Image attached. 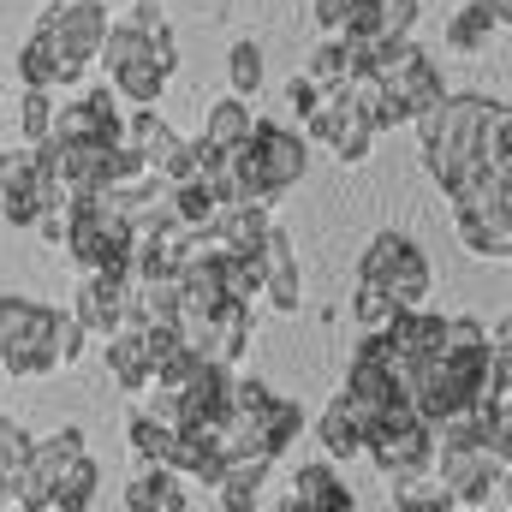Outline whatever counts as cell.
<instances>
[{"label": "cell", "instance_id": "6da1fadb", "mask_svg": "<svg viewBox=\"0 0 512 512\" xmlns=\"http://www.w3.org/2000/svg\"><path fill=\"white\" fill-rule=\"evenodd\" d=\"M102 489V471L96 459L84 453V429L66 423L60 435L48 441H30V465L12 489V507L24 512H84Z\"/></svg>", "mask_w": 512, "mask_h": 512}, {"label": "cell", "instance_id": "7a4b0ae2", "mask_svg": "<svg viewBox=\"0 0 512 512\" xmlns=\"http://www.w3.org/2000/svg\"><path fill=\"white\" fill-rule=\"evenodd\" d=\"M72 197H78V215H72L60 251L78 262V274H126L137 227L120 215V197L114 191H72Z\"/></svg>", "mask_w": 512, "mask_h": 512}, {"label": "cell", "instance_id": "3957f363", "mask_svg": "<svg viewBox=\"0 0 512 512\" xmlns=\"http://www.w3.org/2000/svg\"><path fill=\"white\" fill-rule=\"evenodd\" d=\"M54 304L0 298V376H54Z\"/></svg>", "mask_w": 512, "mask_h": 512}, {"label": "cell", "instance_id": "277c9868", "mask_svg": "<svg viewBox=\"0 0 512 512\" xmlns=\"http://www.w3.org/2000/svg\"><path fill=\"white\" fill-rule=\"evenodd\" d=\"M358 280L387 286L399 304H423L429 298V262L417 251V239H405V233H376L364 262H358Z\"/></svg>", "mask_w": 512, "mask_h": 512}, {"label": "cell", "instance_id": "5b68a950", "mask_svg": "<svg viewBox=\"0 0 512 512\" xmlns=\"http://www.w3.org/2000/svg\"><path fill=\"white\" fill-rule=\"evenodd\" d=\"M507 465L489 447H435V477L453 495V507H489L495 489H507Z\"/></svg>", "mask_w": 512, "mask_h": 512}, {"label": "cell", "instance_id": "8992f818", "mask_svg": "<svg viewBox=\"0 0 512 512\" xmlns=\"http://www.w3.org/2000/svg\"><path fill=\"white\" fill-rule=\"evenodd\" d=\"M245 149L256 155V167H262V185H268L274 197H286V191L304 179V167H310V137H298V131L280 126V120H251Z\"/></svg>", "mask_w": 512, "mask_h": 512}, {"label": "cell", "instance_id": "52a82bcc", "mask_svg": "<svg viewBox=\"0 0 512 512\" xmlns=\"http://www.w3.org/2000/svg\"><path fill=\"white\" fill-rule=\"evenodd\" d=\"M304 137H310V143H328L340 161H364L370 143H376V126L346 102V90H328V96L304 114Z\"/></svg>", "mask_w": 512, "mask_h": 512}, {"label": "cell", "instance_id": "ba28073f", "mask_svg": "<svg viewBox=\"0 0 512 512\" xmlns=\"http://www.w3.org/2000/svg\"><path fill=\"white\" fill-rule=\"evenodd\" d=\"M364 453L376 459V471H382L387 483L417 477V471H435V429L423 417L405 423V429H370L364 435Z\"/></svg>", "mask_w": 512, "mask_h": 512}, {"label": "cell", "instance_id": "9c48e42d", "mask_svg": "<svg viewBox=\"0 0 512 512\" xmlns=\"http://www.w3.org/2000/svg\"><path fill=\"white\" fill-rule=\"evenodd\" d=\"M48 137H60V143H84V137L120 143V137H126V102L114 96V84H102V90H90V96L54 108V131H48Z\"/></svg>", "mask_w": 512, "mask_h": 512}, {"label": "cell", "instance_id": "30bf717a", "mask_svg": "<svg viewBox=\"0 0 512 512\" xmlns=\"http://www.w3.org/2000/svg\"><path fill=\"white\" fill-rule=\"evenodd\" d=\"M108 6L102 0H48V12H42V30L60 42V48H72V54H84V60H96V48H102V36H108Z\"/></svg>", "mask_w": 512, "mask_h": 512}, {"label": "cell", "instance_id": "8fae6325", "mask_svg": "<svg viewBox=\"0 0 512 512\" xmlns=\"http://www.w3.org/2000/svg\"><path fill=\"white\" fill-rule=\"evenodd\" d=\"M84 72H90V60L72 54V48H60L42 24H36V36H30L24 54H18V78H24V90H66V84H78Z\"/></svg>", "mask_w": 512, "mask_h": 512}, {"label": "cell", "instance_id": "7c38bea8", "mask_svg": "<svg viewBox=\"0 0 512 512\" xmlns=\"http://www.w3.org/2000/svg\"><path fill=\"white\" fill-rule=\"evenodd\" d=\"M72 298H78V304H72V316L84 322V334H90V340H102V334H114V328L126 322L131 286H126V274H84Z\"/></svg>", "mask_w": 512, "mask_h": 512}, {"label": "cell", "instance_id": "4fadbf2b", "mask_svg": "<svg viewBox=\"0 0 512 512\" xmlns=\"http://www.w3.org/2000/svg\"><path fill=\"white\" fill-rule=\"evenodd\" d=\"M256 256H262V298L274 304V310H298L304 304V274H298V251H292V239L280 233V227H268L262 233V245H256Z\"/></svg>", "mask_w": 512, "mask_h": 512}, {"label": "cell", "instance_id": "5bb4252c", "mask_svg": "<svg viewBox=\"0 0 512 512\" xmlns=\"http://www.w3.org/2000/svg\"><path fill=\"white\" fill-rule=\"evenodd\" d=\"M251 334H256V310L245 298H221L215 310H209V346H203V358H215V364H239L245 352H251Z\"/></svg>", "mask_w": 512, "mask_h": 512}, {"label": "cell", "instance_id": "9a60e30c", "mask_svg": "<svg viewBox=\"0 0 512 512\" xmlns=\"http://www.w3.org/2000/svg\"><path fill=\"white\" fill-rule=\"evenodd\" d=\"M358 495L340 483L334 465H298L292 477V495H286V512H352Z\"/></svg>", "mask_w": 512, "mask_h": 512}, {"label": "cell", "instance_id": "2e32d148", "mask_svg": "<svg viewBox=\"0 0 512 512\" xmlns=\"http://www.w3.org/2000/svg\"><path fill=\"white\" fill-rule=\"evenodd\" d=\"M316 435H322V453L328 459H358L364 453V435H370V411L352 405L346 393H334L328 411H322V423H316Z\"/></svg>", "mask_w": 512, "mask_h": 512}, {"label": "cell", "instance_id": "e0dca14e", "mask_svg": "<svg viewBox=\"0 0 512 512\" xmlns=\"http://www.w3.org/2000/svg\"><path fill=\"white\" fill-rule=\"evenodd\" d=\"M268 471H274L268 453H233V459L221 465V477H215V501H221L227 512H251L256 501H262Z\"/></svg>", "mask_w": 512, "mask_h": 512}, {"label": "cell", "instance_id": "ac0fdd59", "mask_svg": "<svg viewBox=\"0 0 512 512\" xmlns=\"http://www.w3.org/2000/svg\"><path fill=\"white\" fill-rule=\"evenodd\" d=\"M459 239L471 256H489V262H507L512 256V209H459L453 215Z\"/></svg>", "mask_w": 512, "mask_h": 512}, {"label": "cell", "instance_id": "d6986e66", "mask_svg": "<svg viewBox=\"0 0 512 512\" xmlns=\"http://www.w3.org/2000/svg\"><path fill=\"white\" fill-rule=\"evenodd\" d=\"M108 346V376L126 387V393H149V382H155V370H149V352H143V340H137V322H120L114 334H102Z\"/></svg>", "mask_w": 512, "mask_h": 512}, {"label": "cell", "instance_id": "ffe728a7", "mask_svg": "<svg viewBox=\"0 0 512 512\" xmlns=\"http://www.w3.org/2000/svg\"><path fill=\"white\" fill-rule=\"evenodd\" d=\"M131 512H185L191 507V495H185V483L167 471V465H143L137 477L126 483V495H120Z\"/></svg>", "mask_w": 512, "mask_h": 512}, {"label": "cell", "instance_id": "44dd1931", "mask_svg": "<svg viewBox=\"0 0 512 512\" xmlns=\"http://www.w3.org/2000/svg\"><path fill=\"white\" fill-rule=\"evenodd\" d=\"M507 30V0H471L453 24H447V48L453 54H477V48H489V36H501Z\"/></svg>", "mask_w": 512, "mask_h": 512}, {"label": "cell", "instance_id": "7402d4cb", "mask_svg": "<svg viewBox=\"0 0 512 512\" xmlns=\"http://www.w3.org/2000/svg\"><path fill=\"white\" fill-rule=\"evenodd\" d=\"M268 227H274L268 203H245V197H233V203L215 215V227H209V233L221 239V251H256Z\"/></svg>", "mask_w": 512, "mask_h": 512}, {"label": "cell", "instance_id": "603a6c76", "mask_svg": "<svg viewBox=\"0 0 512 512\" xmlns=\"http://www.w3.org/2000/svg\"><path fill=\"white\" fill-rule=\"evenodd\" d=\"M298 435H304V405L286 399V393H268V405L256 411V441H262V453L280 459Z\"/></svg>", "mask_w": 512, "mask_h": 512}, {"label": "cell", "instance_id": "cb8c5ba5", "mask_svg": "<svg viewBox=\"0 0 512 512\" xmlns=\"http://www.w3.org/2000/svg\"><path fill=\"white\" fill-rule=\"evenodd\" d=\"M352 405H364V411H376V405H387L393 393H399V382H393V370H387L376 352H352V364H346V387H340Z\"/></svg>", "mask_w": 512, "mask_h": 512}, {"label": "cell", "instance_id": "d4e9b609", "mask_svg": "<svg viewBox=\"0 0 512 512\" xmlns=\"http://www.w3.org/2000/svg\"><path fill=\"white\" fill-rule=\"evenodd\" d=\"M167 78H173V72H161L149 54H137V60H126V66L108 72V84H114V96H120L126 108H155L161 90H167Z\"/></svg>", "mask_w": 512, "mask_h": 512}, {"label": "cell", "instance_id": "484cf974", "mask_svg": "<svg viewBox=\"0 0 512 512\" xmlns=\"http://www.w3.org/2000/svg\"><path fill=\"white\" fill-rule=\"evenodd\" d=\"M364 66V54H358V42H346V36H328L316 54H310V66H304V78L328 96V90H346V78Z\"/></svg>", "mask_w": 512, "mask_h": 512}, {"label": "cell", "instance_id": "4316f807", "mask_svg": "<svg viewBox=\"0 0 512 512\" xmlns=\"http://www.w3.org/2000/svg\"><path fill=\"white\" fill-rule=\"evenodd\" d=\"M126 143L143 155V161H149V173H155V167L179 149V131L167 126L155 108H131V114H126Z\"/></svg>", "mask_w": 512, "mask_h": 512}, {"label": "cell", "instance_id": "83f0119b", "mask_svg": "<svg viewBox=\"0 0 512 512\" xmlns=\"http://www.w3.org/2000/svg\"><path fill=\"white\" fill-rule=\"evenodd\" d=\"M251 120H256L251 96H227V102H215V108H209V120H203V137H209L215 149H239V143L251 137Z\"/></svg>", "mask_w": 512, "mask_h": 512}, {"label": "cell", "instance_id": "f1b7e54d", "mask_svg": "<svg viewBox=\"0 0 512 512\" xmlns=\"http://www.w3.org/2000/svg\"><path fill=\"white\" fill-rule=\"evenodd\" d=\"M126 435H131L137 465H167V459H173V441H179V429H173V423H161V417H149V411H131Z\"/></svg>", "mask_w": 512, "mask_h": 512}, {"label": "cell", "instance_id": "f546056e", "mask_svg": "<svg viewBox=\"0 0 512 512\" xmlns=\"http://www.w3.org/2000/svg\"><path fill=\"white\" fill-rule=\"evenodd\" d=\"M477 161L495 167V173H512V114H507V102H495V108L483 114V126H477Z\"/></svg>", "mask_w": 512, "mask_h": 512}, {"label": "cell", "instance_id": "4dcf8cb0", "mask_svg": "<svg viewBox=\"0 0 512 512\" xmlns=\"http://www.w3.org/2000/svg\"><path fill=\"white\" fill-rule=\"evenodd\" d=\"M393 507L399 512H453V495L441 489L435 471H417V477H399L393 483Z\"/></svg>", "mask_w": 512, "mask_h": 512}, {"label": "cell", "instance_id": "1f68e13d", "mask_svg": "<svg viewBox=\"0 0 512 512\" xmlns=\"http://www.w3.org/2000/svg\"><path fill=\"white\" fill-rule=\"evenodd\" d=\"M221 286H227V298L256 304V298H262V256L256 251H221Z\"/></svg>", "mask_w": 512, "mask_h": 512}, {"label": "cell", "instance_id": "d6a6232c", "mask_svg": "<svg viewBox=\"0 0 512 512\" xmlns=\"http://www.w3.org/2000/svg\"><path fill=\"white\" fill-rule=\"evenodd\" d=\"M24 465H30V435L12 417H0V495H6V507H12V489H18Z\"/></svg>", "mask_w": 512, "mask_h": 512}, {"label": "cell", "instance_id": "836d02e7", "mask_svg": "<svg viewBox=\"0 0 512 512\" xmlns=\"http://www.w3.org/2000/svg\"><path fill=\"white\" fill-rule=\"evenodd\" d=\"M382 30H387L382 24V0H346V6H340V30H334V36H346V42L364 48V42H376Z\"/></svg>", "mask_w": 512, "mask_h": 512}, {"label": "cell", "instance_id": "e575fe53", "mask_svg": "<svg viewBox=\"0 0 512 512\" xmlns=\"http://www.w3.org/2000/svg\"><path fill=\"white\" fill-rule=\"evenodd\" d=\"M393 310H405V304H399L387 286H376V280H358V292H352V322H358V328H382Z\"/></svg>", "mask_w": 512, "mask_h": 512}, {"label": "cell", "instance_id": "d590c367", "mask_svg": "<svg viewBox=\"0 0 512 512\" xmlns=\"http://www.w3.org/2000/svg\"><path fill=\"white\" fill-rule=\"evenodd\" d=\"M18 126H24V143H42V137L54 131V90H24Z\"/></svg>", "mask_w": 512, "mask_h": 512}, {"label": "cell", "instance_id": "8d00e7d4", "mask_svg": "<svg viewBox=\"0 0 512 512\" xmlns=\"http://www.w3.org/2000/svg\"><path fill=\"white\" fill-rule=\"evenodd\" d=\"M227 78H233V96H256L262 90V48L256 42H239L227 54Z\"/></svg>", "mask_w": 512, "mask_h": 512}, {"label": "cell", "instance_id": "74e56055", "mask_svg": "<svg viewBox=\"0 0 512 512\" xmlns=\"http://www.w3.org/2000/svg\"><path fill=\"white\" fill-rule=\"evenodd\" d=\"M36 185V143L0 149V191H30Z\"/></svg>", "mask_w": 512, "mask_h": 512}, {"label": "cell", "instance_id": "f35d334b", "mask_svg": "<svg viewBox=\"0 0 512 512\" xmlns=\"http://www.w3.org/2000/svg\"><path fill=\"white\" fill-rule=\"evenodd\" d=\"M84 322L72 316V310H54V358H60V370H72L78 358H84Z\"/></svg>", "mask_w": 512, "mask_h": 512}, {"label": "cell", "instance_id": "ab89813d", "mask_svg": "<svg viewBox=\"0 0 512 512\" xmlns=\"http://www.w3.org/2000/svg\"><path fill=\"white\" fill-rule=\"evenodd\" d=\"M0 215H6V227H36L42 197L36 191H0Z\"/></svg>", "mask_w": 512, "mask_h": 512}, {"label": "cell", "instance_id": "60d3db41", "mask_svg": "<svg viewBox=\"0 0 512 512\" xmlns=\"http://www.w3.org/2000/svg\"><path fill=\"white\" fill-rule=\"evenodd\" d=\"M316 102H322V90H316V84H310V78H304V72H298V78H292V84H286V108H292V114H298V120H304V114H310V108H316Z\"/></svg>", "mask_w": 512, "mask_h": 512}, {"label": "cell", "instance_id": "b9f144b4", "mask_svg": "<svg viewBox=\"0 0 512 512\" xmlns=\"http://www.w3.org/2000/svg\"><path fill=\"white\" fill-rule=\"evenodd\" d=\"M340 6H346V0H316V24H322L328 36L340 30Z\"/></svg>", "mask_w": 512, "mask_h": 512}, {"label": "cell", "instance_id": "7bdbcfd3", "mask_svg": "<svg viewBox=\"0 0 512 512\" xmlns=\"http://www.w3.org/2000/svg\"><path fill=\"white\" fill-rule=\"evenodd\" d=\"M0 512H6V495H0Z\"/></svg>", "mask_w": 512, "mask_h": 512}, {"label": "cell", "instance_id": "ee69618b", "mask_svg": "<svg viewBox=\"0 0 512 512\" xmlns=\"http://www.w3.org/2000/svg\"><path fill=\"white\" fill-rule=\"evenodd\" d=\"M0 382H6V376H0Z\"/></svg>", "mask_w": 512, "mask_h": 512}]
</instances>
